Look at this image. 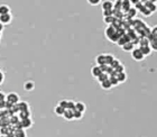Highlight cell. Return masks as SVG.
Listing matches in <instances>:
<instances>
[{
    "instance_id": "15",
    "label": "cell",
    "mask_w": 157,
    "mask_h": 137,
    "mask_svg": "<svg viewBox=\"0 0 157 137\" xmlns=\"http://www.w3.org/2000/svg\"><path fill=\"white\" fill-rule=\"evenodd\" d=\"M130 5H131V4H130V1H128V0H126V1H121V7H120V8H122V9L127 13V11L131 8V6H130Z\"/></svg>"
},
{
    "instance_id": "31",
    "label": "cell",
    "mask_w": 157,
    "mask_h": 137,
    "mask_svg": "<svg viewBox=\"0 0 157 137\" xmlns=\"http://www.w3.org/2000/svg\"><path fill=\"white\" fill-rule=\"evenodd\" d=\"M102 14H103V17H110V16H113V14H112V10L102 11Z\"/></svg>"
},
{
    "instance_id": "23",
    "label": "cell",
    "mask_w": 157,
    "mask_h": 137,
    "mask_svg": "<svg viewBox=\"0 0 157 137\" xmlns=\"http://www.w3.org/2000/svg\"><path fill=\"white\" fill-rule=\"evenodd\" d=\"M120 64H121V63H120V61H119V60H117V58H115V60L112 61V63L110 65H109V66H110V68H111L112 70H115V68H118V66Z\"/></svg>"
},
{
    "instance_id": "22",
    "label": "cell",
    "mask_w": 157,
    "mask_h": 137,
    "mask_svg": "<svg viewBox=\"0 0 157 137\" xmlns=\"http://www.w3.org/2000/svg\"><path fill=\"white\" fill-rule=\"evenodd\" d=\"M115 60V57H113V55L111 54H105V65H110L112 63V61Z\"/></svg>"
},
{
    "instance_id": "17",
    "label": "cell",
    "mask_w": 157,
    "mask_h": 137,
    "mask_svg": "<svg viewBox=\"0 0 157 137\" xmlns=\"http://www.w3.org/2000/svg\"><path fill=\"white\" fill-rule=\"evenodd\" d=\"M34 87H35V84H34L33 81H27V82L24 84L25 90H27V91H31V90L34 89Z\"/></svg>"
},
{
    "instance_id": "9",
    "label": "cell",
    "mask_w": 157,
    "mask_h": 137,
    "mask_svg": "<svg viewBox=\"0 0 157 137\" xmlns=\"http://www.w3.org/2000/svg\"><path fill=\"white\" fill-rule=\"evenodd\" d=\"M10 14V8L7 5H0V16Z\"/></svg>"
},
{
    "instance_id": "35",
    "label": "cell",
    "mask_w": 157,
    "mask_h": 137,
    "mask_svg": "<svg viewBox=\"0 0 157 137\" xmlns=\"http://www.w3.org/2000/svg\"><path fill=\"white\" fill-rule=\"evenodd\" d=\"M1 70H2V68H1V66H0V73L2 72V71H1Z\"/></svg>"
},
{
    "instance_id": "18",
    "label": "cell",
    "mask_w": 157,
    "mask_h": 137,
    "mask_svg": "<svg viewBox=\"0 0 157 137\" xmlns=\"http://www.w3.org/2000/svg\"><path fill=\"white\" fill-rule=\"evenodd\" d=\"M109 81H110V83H111V87H116V86H118L119 84L118 80H117V78H116V74H112V76H109Z\"/></svg>"
},
{
    "instance_id": "10",
    "label": "cell",
    "mask_w": 157,
    "mask_h": 137,
    "mask_svg": "<svg viewBox=\"0 0 157 137\" xmlns=\"http://www.w3.org/2000/svg\"><path fill=\"white\" fill-rule=\"evenodd\" d=\"M31 124H33V123H31L30 118H24V119L21 120V129L31 127Z\"/></svg>"
},
{
    "instance_id": "8",
    "label": "cell",
    "mask_w": 157,
    "mask_h": 137,
    "mask_svg": "<svg viewBox=\"0 0 157 137\" xmlns=\"http://www.w3.org/2000/svg\"><path fill=\"white\" fill-rule=\"evenodd\" d=\"M63 118L66 120H73V110L70 109H65L64 110V113H63Z\"/></svg>"
},
{
    "instance_id": "6",
    "label": "cell",
    "mask_w": 157,
    "mask_h": 137,
    "mask_svg": "<svg viewBox=\"0 0 157 137\" xmlns=\"http://www.w3.org/2000/svg\"><path fill=\"white\" fill-rule=\"evenodd\" d=\"M101 73H102L101 68H100V66H98V65H94L93 68H91V74H92V76H94L95 79H97Z\"/></svg>"
},
{
    "instance_id": "2",
    "label": "cell",
    "mask_w": 157,
    "mask_h": 137,
    "mask_svg": "<svg viewBox=\"0 0 157 137\" xmlns=\"http://www.w3.org/2000/svg\"><path fill=\"white\" fill-rule=\"evenodd\" d=\"M130 53H131V57H133L134 60H135V61H137V62L143 61L144 58H145V56H144V54L141 53V51L139 50V47L134 48V50L130 52Z\"/></svg>"
},
{
    "instance_id": "1",
    "label": "cell",
    "mask_w": 157,
    "mask_h": 137,
    "mask_svg": "<svg viewBox=\"0 0 157 137\" xmlns=\"http://www.w3.org/2000/svg\"><path fill=\"white\" fill-rule=\"evenodd\" d=\"M6 101L9 106L11 105H16L17 102H19V96H18V93L16 92H10L8 93L7 96H6Z\"/></svg>"
},
{
    "instance_id": "7",
    "label": "cell",
    "mask_w": 157,
    "mask_h": 137,
    "mask_svg": "<svg viewBox=\"0 0 157 137\" xmlns=\"http://www.w3.org/2000/svg\"><path fill=\"white\" fill-rule=\"evenodd\" d=\"M95 62H97V65L98 66H102V65H105V54H100L95 57Z\"/></svg>"
},
{
    "instance_id": "28",
    "label": "cell",
    "mask_w": 157,
    "mask_h": 137,
    "mask_svg": "<svg viewBox=\"0 0 157 137\" xmlns=\"http://www.w3.org/2000/svg\"><path fill=\"white\" fill-rule=\"evenodd\" d=\"M113 71H115V73L116 74H117V73H121V72H125V66H123V65L122 64H120L118 66V68H115V70H113Z\"/></svg>"
},
{
    "instance_id": "11",
    "label": "cell",
    "mask_w": 157,
    "mask_h": 137,
    "mask_svg": "<svg viewBox=\"0 0 157 137\" xmlns=\"http://www.w3.org/2000/svg\"><path fill=\"white\" fill-rule=\"evenodd\" d=\"M121 47L126 52H131L134 50V43L133 42H127V43H125V44L122 45Z\"/></svg>"
},
{
    "instance_id": "21",
    "label": "cell",
    "mask_w": 157,
    "mask_h": 137,
    "mask_svg": "<svg viewBox=\"0 0 157 137\" xmlns=\"http://www.w3.org/2000/svg\"><path fill=\"white\" fill-rule=\"evenodd\" d=\"M139 11L144 15V16H146V17H147V16H150V15H152V13H150V11L148 10L145 6H141V7L139 8Z\"/></svg>"
},
{
    "instance_id": "4",
    "label": "cell",
    "mask_w": 157,
    "mask_h": 137,
    "mask_svg": "<svg viewBox=\"0 0 157 137\" xmlns=\"http://www.w3.org/2000/svg\"><path fill=\"white\" fill-rule=\"evenodd\" d=\"M12 20V16L11 14H7V15H2L0 16V24L1 25H9Z\"/></svg>"
},
{
    "instance_id": "32",
    "label": "cell",
    "mask_w": 157,
    "mask_h": 137,
    "mask_svg": "<svg viewBox=\"0 0 157 137\" xmlns=\"http://www.w3.org/2000/svg\"><path fill=\"white\" fill-rule=\"evenodd\" d=\"M4 80H5V76H4V73L1 72V73H0V84H2Z\"/></svg>"
},
{
    "instance_id": "13",
    "label": "cell",
    "mask_w": 157,
    "mask_h": 137,
    "mask_svg": "<svg viewBox=\"0 0 157 137\" xmlns=\"http://www.w3.org/2000/svg\"><path fill=\"white\" fill-rule=\"evenodd\" d=\"M139 50L141 51V53L144 54V56H147L152 53V48L149 47V45H146V46H140Z\"/></svg>"
},
{
    "instance_id": "36",
    "label": "cell",
    "mask_w": 157,
    "mask_h": 137,
    "mask_svg": "<svg viewBox=\"0 0 157 137\" xmlns=\"http://www.w3.org/2000/svg\"><path fill=\"white\" fill-rule=\"evenodd\" d=\"M0 37H1V33H0Z\"/></svg>"
},
{
    "instance_id": "3",
    "label": "cell",
    "mask_w": 157,
    "mask_h": 137,
    "mask_svg": "<svg viewBox=\"0 0 157 137\" xmlns=\"http://www.w3.org/2000/svg\"><path fill=\"white\" fill-rule=\"evenodd\" d=\"M101 7H102V11L113 10V1H110V0L101 1Z\"/></svg>"
},
{
    "instance_id": "12",
    "label": "cell",
    "mask_w": 157,
    "mask_h": 137,
    "mask_svg": "<svg viewBox=\"0 0 157 137\" xmlns=\"http://www.w3.org/2000/svg\"><path fill=\"white\" fill-rule=\"evenodd\" d=\"M116 78H117V80H118L119 83H122L127 80V74H126V72L117 73V74H116Z\"/></svg>"
},
{
    "instance_id": "26",
    "label": "cell",
    "mask_w": 157,
    "mask_h": 137,
    "mask_svg": "<svg viewBox=\"0 0 157 137\" xmlns=\"http://www.w3.org/2000/svg\"><path fill=\"white\" fill-rule=\"evenodd\" d=\"M127 14H128V16H130V17H136V15H137V9H136V8L131 7V8L129 9V10L127 11Z\"/></svg>"
},
{
    "instance_id": "25",
    "label": "cell",
    "mask_w": 157,
    "mask_h": 137,
    "mask_svg": "<svg viewBox=\"0 0 157 137\" xmlns=\"http://www.w3.org/2000/svg\"><path fill=\"white\" fill-rule=\"evenodd\" d=\"M14 137H27L26 133H25L23 129H18L16 133L14 134Z\"/></svg>"
},
{
    "instance_id": "14",
    "label": "cell",
    "mask_w": 157,
    "mask_h": 137,
    "mask_svg": "<svg viewBox=\"0 0 157 137\" xmlns=\"http://www.w3.org/2000/svg\"><path fill=\"white\" fill-rule=\"evenodd\" d=\"M100 87H101L102 89H105V90H110L112 88V87H111V83H110L109 79L108 80H105L103 82L100 83Z\"/></svg>"
},
{
    "instance_id": "24",
    "label": "cell",
    "mask_w": 157,
    "mask_h": 137,
    "mask_svg": "<svg viewBox=\"0 0 157 137\" xmlns=\"http://www.w3.org/2000/svg\"><path fill=\"white\" fill-rule=\"evenodd\" d=\"M83 117V113H80V111H77V110H73V119L79 120Z\"/></svg>"
},
{
    "instance_id": "34",
    "label": "cell",
    "mask_w": 157,
    "mask_h": 137,
    "mask_svg": "<svg viewBox=\"0 0 157 137\" xmlns=\"http://www.w3.org/2000/svg\"><path fill=\"white\" fill-rule=\"evenodd\" d=\"M4 28H5L4 25H1V24H0V33H2V31H4Z\"/></svg>"
},
{
    "instance_id": "5",
    "label": "cell",
    "mask_w": 157,
    "mask_h": 137,
    "mask_svg": "<svg viewBox=\"0 0 157 137\" xmlns=\"http://www.w3.org/2000/svg\"><path fill=\"white\" fill-rule=\"evenodd\" d=\"M74 110L77 111H80V113H84L85 110H87V106L84 102H81V101H75V107H74Z\"/></svg>"
},
{
    "instance_id": "19",
    "label": "cell",
    "mask_w": 157,
    "mask_h": 137,
    "mask_svg": "<svg viewBox=\"0 0 157 137\" xmlns=\"http://www.w3.org/2000/svg\"><path fill=\"white\" fill-rule=\"evenodd\" d=\"M109 79V76L107 74V73H105V72H102L100 76L97 78V80H98V82L99 83H101V82H103L105 80H108Z\"/></svg>"
},
{
    "instance_id": "30",
    "label": "cell",
    "mask_w": 157,
    "mask_h": 137,
    "mask_svg": "<svg viewBox=\"0 0 157 137\" xmlns=\"http://www.w3.org/2000/svg\"><path fill=\"white\" fill-rule=\"evenodd\" d=\"M87 4L91 5V6H98V5L101 4V1H100V0H95V1H93V0H89Z\"/></svg>"
},
{
    "instance_id": "29",
    "label": "cell",
    "mask_w": 157,
    "mask_h": 137,
    "mask_svg": "<svg viewBox=\"0 0 157 137\" xmlns=\"http://www.w3.org/2000/svg\"><path fill=\"white\" fill-rule=\"evenodd\" d=\"M59 106L62 107L63 109H66L67 108V100H62V101H59Z\"/></svg>"
},
{
    "instance_id": "20",
    "label": "cell",
    "mask_w": 157,
    "mask_h": 137,
    "mask_svg": "<svg viewBox=\"0 0 157 137\" xmlns=\"http://www.w3.org/2000/svg\"><path fill=\"white\" fill-rule=\"evenodd\" d=\"M103 21H105L108 26H110V25H112L115 23V17H113V16H110V17H103Z\"/></svg>"
},
{
    "instance_id": "27",
    "label": "cell",
    "mask_w": 157,
    "mask_h": 137,
    "mask_svg": "<svg viewBox=\"0 0 157 137\" xmlns=\"http://www.w3.org/2000/svg\"><path fill=\"white\" fill-rule=\"evenodd\" d=\"M74 107H75V101H73V100H67V108L66 109L74 110Z\"/></svg>"
},
{
    "instance_id": "33",
    "label": "cell",
    "mask_w": 157,
    "mask_h": 137,
    "mask_svg": "<svg viewBox=\"0 0 157 137\" xmlns=\"http://www.w3.org/2000/svg\"><path fill=\"white\" fill-rule=\"evenodd\" d=\"M20 106H25V102H21V103H20ZM25 109H28V107L26 106V108H25ZM25 109H24V107H23V108H21L20 110H23V111H24Z\"/></svg>"
},
{
    "instance_id": "16",
    "label": "cell",
    "mask_w": 157,
    "mask_h": 137,
    "mask_svg": "<svg viewBox=\"0 0 157 137\" xmlns=\"http://www.w3.org/2000/svg\"><path fill=\"white\" fill-rule=\"evenodd\" d=\"M64 110L65 109H63L62 107H59V105L54 108V113H55L56 116H59V117H62L63 116V113H64Z\"/></svg>"
}]
</instances>
